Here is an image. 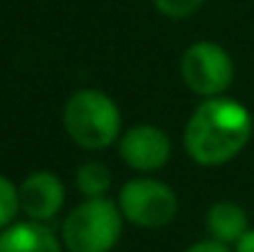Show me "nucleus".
<instances>
[{"mask_svg": "<svg viewBox=\"0 0 254 252\" xmlns=\"http://www.w3.org/2000/svg\"><path fill=\"white\" fill-rule=\"evenodd\" d=\"M124 213L116 200L82 198L62 220L60 238L67 252H111L124 235Z\"/></svg>", "mask_w": 254, "mask_h": 252, "instance_id": "7ed1b4c3", "label": "nucleus"}, {"mask_svg": "<svg viewBox=\"0 0 254 252\" xmlns=\"http://www.w3.org/2000/svg\"><path fill=\"white\" fill-rule=\"evenodd\" d=\"M180 80L202 99L222 96L235 82V60L220 42L197 40L180 57Z\"/></svg>", "mask_w": 254, "mask_h": 252, "instance_id": "39448f33", "label": "nucleus"}, {"mask_svg": "<svg viewBox=\"0 0 254 252\" xmlns=\"http://www.w3.org/2000/svg\"><path fill=\"white\" fill-rule=\"evenodd\" d=\"M183 252H235V250L230 245H222V243L212 240V238H205V240H197V243L188 245Z\"/></svg>", "mask_w": 254, "mask_h": 252, "instance_id": "ddd939ff", "label": "nucleus"}, {"mask_svg": "<svg viewBox=\"0 0 254 252\" xmlns=\"http://www.w3.org/2000/svg\"><path fill=\"white\" fill-rule=\"evenodd\" d=\"M20 205L22 215L27 220L37 223H52L67 203V185L60 178V173L40 168L27 173L20 183Z\"/></svg>", "mask_w": 254, "mask_h": 252, "instance_id": "0eeeda50", "label": "nucleus"}, {"mask_svg": "<svg viewBox=\"0 0 254 252\" xmlns=\"http://www.w3.org/2000/svg\"><path fill=\"white\" fill-rule=\"evenodd\" d=\"M250 215L247 210L235 203V200H215L207 213H205V230H207V238L222 243V245H230L235 248L245 233L250 230Z\"/></svg>", "mask_w": 254, "mask_h": 252, "instance_id": "1a4fd4ad", "label": "nucleus"}, {"mask_svg": "<svg viewBox=\"0 0 254 252\" xmlns=\"http://www.w3.org/2000/svg\"><path fill=\"white\" fill-rule=\"evenodd\" d=\"M252 111L222 94L202 99L183 129V146L192 164L202 168H220L232 164L252 141Z\"/></svg>", "mask_w": 254, "mask_h": 252, "instance_id": "f257e3e1", "label": "nucleus"}, {"mask_svg": "<svg viewBox=\"0 0 254 252\" xmlns=\"http://www.w3.org/2000/svg\"><path fill=\"white\" fill-rule=\"evenodd\" d=\"M62 126L74 146L94 154L119 144L124 134V114L111 94L84 86L72 91L64 101Z\"/></svg>", "mask_w": 254, "mask_h": 252, "instance_id": "f03ea898", "label": "nucleus"}, {"mask_svg": "<svg viewBox=\"0 0 254 252\" xmlns=\"http://www.w3.org/2000/svg\"><path fill=\"white\" fill-rule=\"evenodd\" d=\"M0 252H67L62 238L50 228V223L17 220L0 230Z\"/></svg>", "mask_w": 254, "mask_h": 252, "instance_id": "6e6552de", "label": "nucleus"}, {"mask_svg": "<svg viewBox=\"0 0 254 252\" xmlns=\"http://www.w3.org/2000/svg\"><path fill=\"white\" fill-rule=\"evenodd\" d=\"M235 252H254V228H250L247 233H245V238L232 248Z\"/></svg>", "mask_w": 254, "mask_h": 252, "instance_id": "4468645a", "label": "nucleus"}, {"mask_svg": "<svg viewBox=\"0 0 254 252\" xmlns=\"http://www.w3.org/2000/svg\"><path fill=\"white\" fill-rule=\"evenodd\" d=\"M20 215H22L20 185L12 178H7L5 173H0V230H5L12 223H17Z\"/></svg>", "mask_w": 254, "mask_h": 252, "instance_id": "9b49d317", "label": "nucleus"}, {"mask_svg": "<svg viewBox=\"0 0 254 252\" xmlns=\"http://www.w3.org/2000/svg\"><path fill=\"white\" fill-rule=\"evenodd\" d=\"M119 159L141 175H153L170 164L173 141L168 131L156 124H133L124 129L116 144Z\"/></svg>", "mask_w": 254, "mask_h": 252, "instance_id": "423d86ee", "label": "nucleus"}, {"mask_svg": "<svg viewBox=\"0 0 254 252\" xmlns=\"http://www.w3.org/2000/svg\"><path fill=\"white\" fill-rule=\"evenodd\" d=\"M116 203L124 213V220L143 230L168 228L180 210V198L175 188L153 175L128 178L119 188Z\"/></svg>", "mask_w": 254, "mask_h": 252, "instance_id": "20e7f679", "label": "nucleus"}, {"mask_svg": "<svg viewBox=\"0 0 254 252\" xmlns=\"http://www.w3.org/2000/svg\"><path fill=\"white\" fill-rule=\"evenodd\" d=\"M151 2L158 10V15H163L168 20H175V22L192 17L205 5V0H151Z\"/></svg>", "mask_w": 254, "mask_h": 252, "instance_id": "f8f14e48", "label": "nucleus"}, {"mask_svg": "<svg viewBox=\"0 0 254 252\" xmlns=\"http://www.w3.org/2000/svg\"><path fill=\"white\" fill-rule=\"evenodd\" d=\"M74 185L82 198H106L114 185V173L104 161H84L74 170Z\"/></svg>", "mask_w": 254, "mask_h": 252, "instance_id": "9d476101", "label": "nucleus"}]
</instances>
